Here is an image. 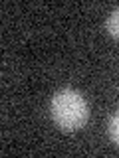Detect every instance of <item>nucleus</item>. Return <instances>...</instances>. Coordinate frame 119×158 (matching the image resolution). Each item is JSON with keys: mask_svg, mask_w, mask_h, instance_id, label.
Segmentation results:
<instances>
[{"mask_svg": "<svg viewBox=\"0 0 119 158\" xmlns=\"http://www.w3.org/2000/svg\"><path fill=\"white\" fill-rule=\"evenodd\" d=\"M109 136H111V140L119 146V109L111 115V118H109Z\"/></svg>", "mask_w": 119, "mask_h": 158, "instance_id": "7ed1b4c3", "label": "nucleus"}, {"mask_svg": "<svg viewBox=\"0 0 119 158\" xmlns=\"http://www.w3.org/2000/svg\"><path fill=\"white\" fill-rule=\"evenodd\" d=\"M54 123L62 131H77L89 118V105L86 97L76 89H60L50 103Z\"/></svg>", "mask_w": 119, "mask_h": 158, "instance_id": "f257e3e1", "label": "nucleus"}, {"mask_svg": "<svg viewBox=\"0 0 119 158\" xmlns=\"http://www.w3.org/2000/svg\"><path fill=\"white\" fill-rule=\"evenodd\" d=\"M105 28H107V32L111 34L113 38L119 40V6L107 16V20H105Z\"/></svg>", "mask_w": 119, "mask_h": 158, "instance_id": "f03ea898", "label": "nucleus"}]
</instances>
